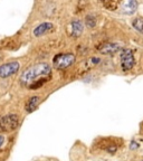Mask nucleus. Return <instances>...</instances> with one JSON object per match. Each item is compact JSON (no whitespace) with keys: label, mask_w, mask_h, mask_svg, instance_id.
Instances as JSON below:
<instances>
[{"label":"nucleus","mask_w":143,"mask_h":161,"mask_svg":"<svg viewBox=\"0 0 143 161\" xmlns=\"http://www.w3.org/2000/svg\"><path fill=\"white\" fill-rule=\"evenodd\" d=\"M52 73V67L48 63L41 62L33 66H29L20 75V83L25 86H29L35 80L43 77H49Z\"/></svg>","instance_id":"1"},{"label":"nucleus","mask_w":143,"mask_h":161,"mask_svg":"<svg viewBox=\"0 0 143 161\" xmlns=\"http://www.w3.org/2000/svg\"><path fill=\"white\" fill-rule=\"evenodd\" d=\"M53 29H54V25L52 23H43V24H40V25H38L37 27L34 29V36L40 37V36L49 33L50 30H53Z\"/></svg>","instance_id":"8"},{"label":"nucleus","mask_w":143,"mask_h":161,"mask_svg":"<svg viewBox=\"0 0 143 161\" xmlns=\"http://www.w3.org/2000/svg\"><path fill=\"white\" fill-rule=\"evenodd\" d=\"M121 1L122 0H100V3H102L105 9L111 10V11H114L116 10L121 5Z\"/></svg>","instance_id":"11"},{"label":"nucleus","mask_w":143,"mask_h":161,"mask_svg":"<svg viewBox=\"0 0 143 161\" xmlns=\"http://www.w3.org/2000/svg\"><path fill=\"white\" fill-rule=\"evenodd\" d=\"M139 3L138 0H123L121 1V9L125 15H132L138 10Z\"/></svg>","instance_id":"7"},{"label":"nucleus","mask_w":143,"mask_h":161,"mask_svg":"<svg viewBox=\"0 0 143 161\" xmlns=\"http://www.w3.org/2000/svg\"><path fill=\"white\" fill-rule=\"evenodd\" d=\"M121 59V66H122V69L124 72H128V70H131L135 65V58H134L133 52L129 48H125V49L122 50L120 56Z\"/></svg>","instance_id":"4"},{"label":"nucleus","mask_w":143,"mask_h":161,"mask_svg":"<svg viewBox=\"0 0 143 161\" xmlns=\"http://www.w3.org/2000/svg\"><path fill=\"white\" fill-rule=\"evenodd\" d=\"M121 49V46L116 43H110V42H105L102 43L97 46V50L103 55H112V54L116 53Z\"/></svg>","instance_id":"6"},{"label":"nucleus","mask_w":143,"mask_h":161,"mask_svg":"<svg viewBox=\"0 0 143 161\" xmlns=\"http://www.w3.org/2000/svg\"><path fill=\"white\" fill-rule=\"evenodd\" d=\"M20 64L18 63L17 60H14V62H9V63H6L0 65V77L1 78H7L9 76L14 75L19 70Z\"/></svg>","instance_id":"5"},{"label":"nucleus","mask_w":143,"mask_h":161,"mask_svg":"<svg viewBox=\"0 0 143 161\" xmlns=\"http://www.w3.org/2000/svg\"><path fill=\"white\" fill-rule=\"evenodd\" d=\"M83 30H84V27H83L82 21H80V20H74V21H72V24H70V33H69L72 37L78 38L83 34Z\"/></svg>","instance_id":"9"},{"label":"nucleus","mask_w":143,"mask_h":161,"mask_svg":"<svg viewBox=\"0 0 143 161\" xmlns=\"http://www.w3.org/2000/svg\"><path fill=\"white\" fill-rule=\"evenodd\" d=\"M75 63V55L72 53H60L53 58V65L56 69H65Z\"/></svg>","instance_id":"2"},{"label":"nucleus","mask_w":143,"mask_h":161,"mask_svg":"<svg viewBox=\"0 0 143 161\" xmlns=\"http://www.w3.org/2000/svg\"><path fill=\"white\" fill-rule=\"evenodd\" d=\"M3 143H5V136H0V148L3 147Z\"/></svg>","instance_id":"15"},{"label":"nucleus","mask_w":143,"mask_h":161,"mask_svg":"<svg viewBox=\"0 0 143 161\" xmlns=\"http://www.w3.org/2000/svg\"><path fill=\"white\" fill-rule=\"evenodd\" d=\"M48 78L49 77H43V78H39V80H35L34 83H31L29 86H28V88H30V90H37V88L41 87V86L44 85V84L46 83L48 80Z\"/></svg>","instance_id":"12"},{"label":"nucleus","mask_w":143,"mask_h":161,"mask_svg":"<svg viewBox=\"0 0 143 161\" xmlns=\"http://www.w3.org/2000/svg\"><path fill=\"white\" fill-rule=\"evenodd\" d=\"M19 126V118L16 114H8L0 119V130L3 132H11Z\"/></svg>","instance_id":"3"},{"label":"nucleus","mask_w":143,"mask_h":161,"mask_svg":"<svg viewBox=\"0 0 143 161\" xmlns=\"http://www.w3.org/2000/svg\"><path fill=\"white\" fill-rule=\"evenodd\" d=\"M96 23H97V18L94 15H88L86 16L85 19V24L88 28H94L96 26Z\"/></svg>","instance_id":"13"},{"label":"nucleus","mask_w":143,"mask_h":161,"mask_svg":"<svg viewBox=\"0 0 143 161\" xmlns=\"http://www.w3.org/2000/svg\"><path fill=\"white\" fill-rule=\"evenodd\" d=\"M39 103H40V97H39V96H37V95L31 96V97L28 98V101L26 102L25 110L27 111L28 113H31V112H34V111L38 108Z\"/></svg>","instance_id":"10"},{"label":"nucleus","mask_w":143,"mask_h":161,"mask_svg":"<svg viewBox=\"0 0 143 161\" xmlns=\"http://www.w3.org/2000/svg\"><path fill=\"white\" fill-rule=\"evenodd\" d=\"M133 27L135 28L138 31H140L141 34H143V18L138 17L133 20V23H132Z\"/></svg>","instance_id":"14"}]
</instances>
